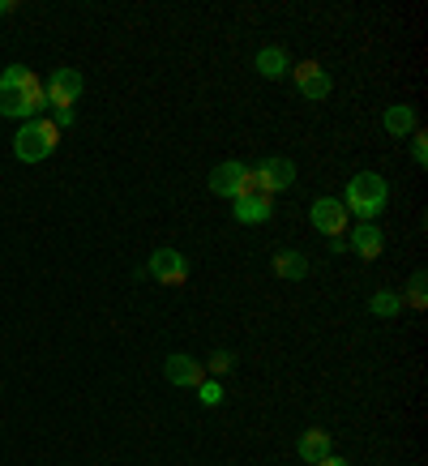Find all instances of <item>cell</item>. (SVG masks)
Instances as JSON below:
<instances>
[{
	"label": "cell",
	"mask_w": 428,
	"mask_h": 466,
	"mask_svg": "<svg viewBox=\"0 0 428 466\" xmlns=\"http://www.w3.org/2000/svg\"><path fill=\"white\" fill-rule=\"evenodd\" d=\"M210 193H219V198H244V193H253V171L244 167V163H236V158H228V163H219V167L210 171Z\"/></svg>",
	"instance_id": "obj_4"
},
{
	"label": "cell",
	"mask_w": 428,
	"mask_h": 466,
	"mask_svg": "<svg viewBox=\"0 0 428 466\" xmlns=\"http://www.w3.org/2000/svg\"><path fill=\"white\" fill-rule=\"evenodd\" d=\"M296 86H300V95L304 99H313L321 103L330 95V73L317 65V60H300V69H296Z\"/></svg>",
	"instance_id": "obj_9"
},
{
	"label": "cell",
	"mask_w": 428,
	"mask_h": 466,
	"mask_svg": "<svg viewBox=\"0 0 428 466\" xmlns=\"http://www.w3.org/2000/svg\"><path fill=\"white\" fill-rule=\"evenodd\" d=\"M352 248H356V253L364 257V261H372V257H382V248H385L382 227H372V223L352 227Z\"/></svg>",
	"instance_id": "obj_12"
},
{
	"label": "cell",
	"mask_w": 428,
	"mask_h": 466,
	"mask_svg": "<svg viewBox=\"0 0 428 466\" xmlns=\"http://www.w3.org/2000/svg\"><path fill=\"white\" fill-rule=\"evenodd\" d=\"M231 364H236V355H228V351H214L210 355V368H214V372H231Z\"/></svg>",
	"instance_id": "obj_21"
},
{
	"label": "cell",
	"mask_w": 428,
	"mask_h": 466,
	"mask_svg": "<svg viewBox=\"0 0 428 466\" xmlns=\"http://www.w3.org/2000/svg\"><path fill=\"white\" fill-rule=\"evenodd\" d=\"M56 142H60V128L52 120H26L14 137V155L22 163H43V158H52Z\"/></svg>",
	"instance_id": "obj_3"
},
{
	"label": "cell",
	"mask_w": 428,
	"mask_h": 466,
	"mask_svg": "<svg viewBox=\"0 0 428 466\" xmlns=\"http://www.w3.org/2000/svg\"><path fill=\"white\" fill-rule=\"evenodd\" d=\"M412 158L420 163V167L428 163V137H424V133H415V142H412Z\"/></svg>",
	"instance_id": "obj_20"
},
{
	"label": "cell",
	"mask_w": 428,
	"mask_h": 466,
	"mask_svg": "<svg viewBox=\"0 0 428 466\" xmlns=\"http://www.w3.org/2000/svg\"><path fill=\"white\" fill-rule=\"evenodd\" d=\"M385 201H390V184H385L377 171H360V176L347 180V193H342L347 214H360L364 223H372V218L385 210Z\"/></svg>",
	"instance_id": "obj_2"
},
{
	"label": "cell",
	"mask_w": 428,
	"mask_h": 466,
	"mask_svg": "<svg viewBox=\"0 0 428 466\" xmlns=\"http://www.w3.org/2000/svg\"><path fill=\"white\" fill-rule=\"evenodd\" d=\"M309 218H313V227L321 236H330V240H339L342 231H347V206H342L339 198H317Z\"/></svg>",
	"instance_id": "obj_6"
},
{
	"label": "cell",
	"mask_w": 428,
	"mask_h": 466,
	"mask_svg": "<svg viewBox=\"0 0 428 466\" xmlns=\"http://www.w3.org/2000/svg\"><path fill=\"white\" fill-rule=\"evenodd\" d=\"M300 458L304 462H321V458H330V432L326 428H309L304 437H300Z\"/></svg>",
	"instance_id": "obj_13"
},
{
	"label": "cell",
	"mask_w": 428,
	"mask_h": 466,
	"mask_svg": "<svg viewBox=\"0 0 428 466\" xmlns=\"http://www.w3.org/2000/svg\"><path fill=\"white\" fill-rule=\"evenodd\" d=\"M14 9H17L14 0H0V17H5V14H14Z\"/></svg>",
	"instance_id": "obj_24"
},
{
	"label": "cell",
	"mask_w": 428,
	"mask_h": 466,
	"mask_svg": "<svg viewBox=\"0 0 428 466\" xmlns=\"http://www.w3.org/2000/svg\"><path fill=\"white\" fill-rule=\"evenodd\" d=\"M274 274H279V279H287V283H300V279L309 274V257H304V253H291V248H287V253L274 257Z\"/></svg>",
	"instance_id": "obj_14"
},
{
	"label": "cell",
	"mask_w": 428,
	"mask_h": 466,
	"mask_svg": "<svg viewBox=\"0 0 428 466\" xmlns=\"http://www.w3.org/2000/svg\"><path fill=\"white\" fill-rule=\"evenodd\" d=\"M296 180V167H291V158H266L261 167L253 171V193H283L287 184Z\"/></svg>",
	"instance_id": "obj_5"
},
{
	"label": "cell",
	"mask_w": 428,
	"mask_h": 466,
	"mask_svg": "<svg viewBox=\"0 0 428 466\" xmlns=\"http://www.w3.org/2000/svg\"><path fill=\"white\" fill-rule=\"evenodd\" d=\"M317 466H347V462H342V458H334V453H330V458H321V462H317Z\"/></svg>",
	"instance_id": "obj_23"
},
{
	"label": "cell",
	"mask_w": 428,
	"mask_h": 466,
	"mask_svg": "<svg viewBox=\"0 0 428 466\" xmlns=\"http://www.w3.org/2000/svg\"><path fill=\"white\" fill-rule=\"evenodd\" d=\"M198 398H201V407H219V402H223V385H219V381H201L198 385Z\"/></svg>",
	"instance_id": "obj_19"
},
{
	"label": "cell",
	"mask_w": 428,
	"mask_h": 466,
	"mask_svg": "<svg viewBox=\"0 0 428 466\" xmlns=\"http://www.w3.org/2000/svg\"><path fill=\"white\" fill-rule=\"evenodd\" d=\"M424 283H428V274H424V269H415V274H412V287H407V299H412L415 309H424V304H428Z\"/></svg>",
	"instance_id": "obj_18"
},
{
	"label": "cell",
	"mask_w": 428,
	"mask_h": 466,
	"mask_svg": "<svg viewBox=\"0 0 428 466\" xmlns=\"http://www.w3.org/2000/svg\"><path fill=\"white\" fill-rule=\"evenodd\" d=\"M163 377H168L171 385H180V390H189V385L198 390V385L206 381V377H201V364L193 355H168V360H163Z\"/></svg>",
	"instance_id": "obj_10"
},
{
	"label": "cell",
	"mask_w": 428,
	"mask_h": 466,
	"mask_svg": "<svg viewBox=\"0 0 428 466\" xmlns=\"http://www.w3.org/2000/svg\"><path fill=\"white\" fill-rule=\"evenodd\" d=\"M82 73L77 69H56L52 73V82H47V103H56V112L73 107V103L82 99Z\"/></svg>",
	"instance_id": "obj_7"
},
{
	"label": "cell",
	"mask_w": 428,
	"mask_h": 466,
	"mask_svg": "<svg viewBox=\"0 0 428 466\" xmlns=\"http://www.w3.org/2000/svg\"><path fill=\"white\" fill-rule=\"evenodd\" d=\"M385 128H390L394 137H403V133H415V112L407 107V103H394V107L385 112Z\"/></svg>",
	"instance_id": "obj_16"
},
{
	"label": "cell",
	"mask_w": 428,
	"mask_h": 466,
	"mask_svg": "<svg viewBox=\"0 0 428 466\" xmlns=\"http://www.w3.org/2000/svg\"><path fill=\"white\" fill-rule=\"evenodd\" d=\"M43 103H47V90L39 86V77L26 69V65H9L0 73V116L9 120H35Z\"/></svg>",
	"instance_id": "obj_1"
},
{
	"label": "cell",
	"mask_w": 428,
	"mask_h": 466,
	"mask_svg": "<svg viewBox=\"0 0 428 466\" xmlns=\"http://www.w3.org/2000/svg\"><path fill=\"white\" fill-rule=\"evenodd\" d=\"M150 279H158V283H168V287H180L189 279V261L176 248H158L150 257Z\"/></svg>",
	"instance_id": "obj_8"
},
{
	"label": "cell",
	"mask_w": 428,
	"mask_h": 466,
	"mask_svg": "<svg viewBox=\"0 0 428 466\" xmlns=\"http://www.w3.org/2000/svg\"><path fill=\"white\" fill-rule=\"evenodd\" d=\"M231 210H236V218H240V223H266V218H270L274 214V201L266 198V193H244V198H236L231 201Z\"/></svg>",
	"instance_id": "obj_11"
},
{
	"label": "cell",
	"mask_w": 428,
	"mask_h": 466,
	"mask_svg": "<svg viewBox=\"0 0 428 466\" xmlns=\"http://www.w3.org/2000/svg\"><path fill=\"white\" fill-rule=\"evenodd\" d=\"M257 73H261V77H283L287 73L283 47H261V52H257Z\"/></svg>",
	"instance_id": "obj_15"
},
{
	"label": "cell",
	"mask_w": 428,
	"mask_h": 466,
	"mask_svg": "<svg viewBox=\"0 0 428 466\" xmlns=\"http://www.w3.org/2000/svg\"><path fill=\"white\" fill-rule=\"evenodd\" d=\"M56 128H65V125H73V107H65V112H56V120H52Z\"/></svg>",
	"instance_id": "obj_22"
},
{
	"label": "cell",
	"mask_w": 428,
	"mask_h": 466,
	"mask_svg": "<svg viewBox=\"0 0 428 466\" xmlns=\"http://www.w3.org/2000/svg\"><path fill=\"white\" fill-rule=\"evenodd\" d=\"M369 309L377 312V317H394V312L403 309V296L399 291H377V296L369 299Z\"/></svg>",
	"instance_id": "obj_17"
}]
</instances>
